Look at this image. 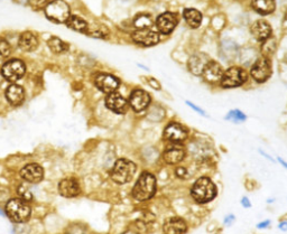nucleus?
<instances>
[{
  "instance_id": "f257e3e1",
  "label": "nucleus",
  "mask_w": 287,
  "mask_h": 234,
  "mask_svg": "<svg viewBox=\"0 0 287 234\" xmlns=\"http://www.w3.org/2000/svg\"><path fill=\"white\" fill-rule=\"evenodd\" d=\"M156 192V179L150 172H143L132 188V197L136 201L144 202L152 199Z\"/></svg>"
},
{
  "instance_id": "f03ea898",
  "label": "nucleus",
  "mask_w": 287,
  "mask_h": 234,
  "mask_svg": "<svg viewBox=\"0 0 287 234\" xmlns=\"http://www.w3.org/2000/svg\"><path fill=\"white\" fill-rule=\"evenodd\" d=\"M191 194L197 203H207L217 195V187L210 178L201 177L193 185Z\"/></svg>"
},
{
  "instance_id": "7ed1b4c3",
  "label": "nucleus",
  "mask_w": 287,
  "mask_h": 234,
  "mask_svg": "<svg viewBox=\"0 0 287 234\" xmlns=\"http://www.w3.org/2000/svg\"><path fill=\"white\" fill-rule=\"evenodd\" d=\"M5 211L7 217L16 223L27 222L31 217L30 205L21 199H13L7 202Z\"/></svg>"
},
{
  "instance_id": "20e7f679",
  "label": "nucleus",
  "mask_w": 287,
  "mask_h": 234,
  "mask_svg": "<svg viewBox=\"0 0 287 234\" xmlns=\"http://www.w3.org/2000/svg\"><path fill=\"white\" fill-rule=\"evenodd\" d=\"M136 172V165L132 161L121 158L118 159L111 171V178L117 184H126L129 183L134 177Z\"/></svg>"
},
{
  "instance_id": "39448f33",
  "label": "nucleus",
  "mask_w": 287,
  "mask_h": 234,
  "mask_svg": "<svg viewBox=\"0 0 287 234\" xmlns=\"http://www.w3.org/2000/svg\"><path fill=\"white\" fill-rule=\"evenodd\" d=\"M45 15L49 20L57 24L66 23L70 15V7L63 0H53L45 7Z\"/></svg>"
},
{
  "instance_id": "423d86ee",
  "label": "nucleus",
  "mask_w": 287,
  "mask_h": 234,
  "mask_svg": "<svg viewBox=\"0 0 287 234\" xmlns=\"http://www.w3.org/2000/svg\"><path fill=\"white\" fill-rule=\"evenodd\" d=\"M248 78V74L247 72L241 67L233 66L228 68L222 75L221 78V85L224 89H233L238 88V86L242 85Z\"/></svg>"
},
{
  "instance_id": "0eeeda50",
  "label": "nucleus",
  "mask_w": 287,
  "mask_h": 234,
  "mask_svg": "<svg viewBox=\"0 0 287 234\" xmlns=\"http://www.w3.org/2000/svg\"><path fill=\"white\" fill-rule=\"evenodd\" d=\"M25 74V64L20 60H10L2 66V75L7 81L16 82Z\"/></svg>"
},
{
  "instance_id": "6e6552de",
  "label": "nucleus",
  "mask_w": 287,
  "mask_h": 234,
  "mask_svg": "<svg viewBox=\"0 0 287 234\" xmlns=\"http://www.w3.org/2000/svg\"><path fill=\"white\" fill-rule=\"evenodd\" d=\"M271 75V62L265 57L258 59L256 62L254 63L253 67H251V77L255 81L263 83L266 82Z\"/></svg>"
},
{
  "instance_id": "1a4fd4ad",
  "label": "nucleus",
  "mask_w": 287,
  "mask_h": 234,
  "mask_svg": "<svg viewBox=\"0 0 287 234\" xmlns=\"http://www.w3.org/2000/svg\"><path fill=\"white\" fill-rule=\"evenodd\" d=\"M106 106L112 112L118 114H124L128 110V102L123 95L117 92L109 93L106 99Z\"/></svg>"
},
{
  "instance_id": "9d476101",
  "label": "nucleus",
  "mask_w": 287,
  "mask_h": 234,
  "mask_svg": "<svg viewBox=\"0 0 287 234\" xmlns=\"http://www.w3.org/2000/svg\"><path fill=\"white\" fill-rule=\"evenodd\" d=\"M150 103V95L144 90H135L129 98V104L136 112H141L147 109Z\"/></svg>"
},
{
  "instance_id": "9b49d317",
  "label": "nucleus",
  "mask_w": 287,
  "mask_h": 234,
  "mask_svg": "<svg viewBox=\"0 0 287 234\" xmlns=\"http://www.w3.org/2000/svg\"><path fill=\"white\" fill-rule=\"evenodd\" d=\"M120 82L116 77L111 74H99L96 78V86L100 91L105 93L116 92V90L119 88Z\"/></svg>"
},
{
  "instance_id": "f8f14e48",
  "label": "nucleus",
  "mask_w": 287,
  "mask_h": 234,
  "mask_svg": "<svg viewBox=\"0 0 287 234\" xmlns=\"http://www.w3.org/2000/svg\"><path fill=\"white\" fill-rule=\"evenodd\" d=\"M164 137L172 142H182L188 138V131H186V129L179 124L171 122V124L165 128Z\"/></svg>"
},
{
  "instance_id": "ddd939ff",
  "label": "nucleus",
  "mask_w": 287,
  "mask_h": 234,
  "mask_svg": "<svg viewBox=\"0 0 287 234\" xmlns=\"http://www.w3.org/2000/svg\"><path fill=\"white\" fill-rule=\"evenodd\" d=\"M177 25L176 15L172 13H164L159 16L156 20V27L159 33L167 35L174 31Z\"/></svg>"
},
{
  "instance_id": "4468645a",
  "label": "nucleus",
  "mask_w": 287,
  "mask_h": 234,
  "mask_svg": "<svg viewBox=\"0 0 287 234\" xmlns=\"http://www.w3.org/2000/svg\"><path fill=\"white\" fill-rule=\"evenodd\" d=\"M132 39H134L135 43L142 46H154L159 43V36L156 31L145 28V30L135 31L134 35H132Z\"/></svg>"
},
{
  "instance_id": "2eb2a0df",
  "label": "nucleus",
  "mask_w": 287,
  "mask_h": 234,
  "mask_svg": "<svg viewBox=\"0 0 287 234\" xmlns=\"http://www.w3.org/2000/svg\"><path fill=\"white\" fill-rule=\"evenodd\" d=\"M20 176L24 181L36 184V183L41 182L44 177V171L37 164H30L21 169Z\"/></svg>"
},
{
  "instance_id": "dca6fc26",
  "label": "nucleus",
  "mask_w": 287,
  "mask_h": 234,
  "mask_svg": "<svg viewBox=\"0 0 287 234\" xmlns=\"http://www.w3.org/2000/svg\"><path fill=\"white\" fill-rule=\"evenodd\" d=\"M202 75L204 80L209 82V83H218V82L221 81L223 71H222V67L218 62L209 61L206 67H204Z\"/></svg>"
},
{
  "instance_id": "f3484780",
  "label": "nucleus",
  "mask_w": 287,
  "mask_h": 234,
  "mask_svg": "<svg viewBox=\"0 0 287 234\" xmlns=\"http://www.w3.org/2000/svg\"><path fill=\"white\" fill-rule=\"evenodd\" d=\"M59 192L64 197H77L81 193V188L77 179L65 178L60 182Z\"/></svg>"
},
{
  "instance_id": "a211bd4d",
  "label": "nucleus",
  "mask_w": 287,
  "mask_h": 234,
  "mask_svg": "<svg viewBox=\"0 0 287 234\" xmlns=\"http://www.w3.org/2000/svg\"><path fill=\"white\" fill-rule=\"evenodd\" d=\"M186 230H188V225L185 221L179 218H168L163 226L164 234H184Z\"/></svg>"
},
{
  "instance_id": "6ab92c4d",
  "label": "nucleus",
  "mask_w": 287,
  "mask_h": 234,
  "mask_svg": "<svg viewBox=\"0 0 287 234\" xmlns=\"http://www.w3.org/2000/svg\"><path fill=\"white\" fill-rule=\"evenodd\" d=\"M251 34L257 41H266L271 37V27L267 21L265 20H257L256 23H254L251 26Z\"/></svg>"
},
{
  "instance_id": "aec40b11",
  "label": "nucleus",
  "mask_w": 287,
  "mask_h": 234,
  "mask_svg": "<svg viewBox=\"0 0 287 234\" xmlns=\"http://www.w3.org/2000/svg\"><path fill=\"white\" fill-rule=\"evenodd\" d=\"M209 59L206 54H195L189 61V70L194 75H201L203 73V70L209 62Z\"/></svg>"
},
{
  "instance_id": "412c9836",
  "label": "nucleus",
  "mask_w": 287,
  "mask_h": 234,
  "mask_svg": "<svg viewBox=\"0 0 287 234\" xmlns=\"http://www.w3.org/2000/svg\"><path fill=\"white\" fill-rule=\"evenodd\" d=\"M164 160L170 165H175L181 163L185 157V150L182 146H172L165 150Z\"/></svg>"
},
{
  "instance_id": "4be33fe9",
  "label": "nucleus",
  "mask_w": 287,
  "mask_h": 234,
  "mask_svg": "<svg viewBox=\"0 0 287 234\" xmlns=\"http://www.w3.org/2000/svg\"><path fill=\"white\" fill-rule=\"evenodd\" d=\"M6 98L12 106H20L25 99L24 89L18 84H12L7 89Z\"/></svg>"
},
{
  "instance_id": "5701e85b",
  "label": "nucleus",
  "mask_w": 287,
  "mask_h": 234,
  "mask_svg": "<svg viewBox=\"0 0 287 234\" xmlns=\"http://www.w3.org/2000/svg\"><path fill=\"white\" fill-rule=\"evenodd\" d=\"M18 44H19V47L25 50V52H33L38 46V38L31 31H26V33L20 35Z\"/></svg>"
},
{
  "instance_id": "b1692460",
  "label": "nucleus",
  "mask_w": 287,
  "mask_h": 234,
  "mask_svg": "<svg viewBox=\"0 0 287 234\" xmlns=\"http://www.w3.org/2000/svg\"><path fill=\"white\" fill-rule=\"evenodd\" d=\"M253 8L260 15H269L276 8L275 0H253Z\"/></svg>"
},
{
  "instance_id": "393cba45",
  "label": "nucleus",
  "mask_w": 287,
  "mask_h": 234,
  "mask_svg": "<svg viewBox=\"0 0 287 234\" xmlns=\"http://www.w3.org/2000/svg\"><path fill=\"white\" fill-rule=\"evenodd\" d=\"M221 56L225 61H232L238 56V46L235 44V42L225 39L221 43Z\"/></svg>"
},
{
  "instance_id": "a878e982",
  "label": "nucleus",
  "mask_w": 287,
  "mask_h": 234,
  "mask_svg": "<svg viewBox=\"0 0 287 234\" xmlns=\"http://www.w3.org/2000/svg\"><path fill=\"white\" fill-rule=\"evenodd\" d=\"M183 16H184V19L190 27L192 28H197L201 25V21H202V15L199 10L193 9V8H188L183 12Z\"/></svg>"
},
{
  "instance_id": "bb28decb",
  "label": "nucleus",
  "mask_w": 287,
  "mask_h": 234,
  "mask_svg": "<svg viewBox=\"0 0 287 234\" xmlns=\"http://www.w3.org/2000/svg\"><path fill=\"white\" fill-rule=\"evenodd\" d=\"M66 25L67 27L72 28V30L77 31H83V33H85V31L88 28L87 21L79 16H70L69 19L66 20Z\"/></svg>"
},
{
  "instance_id": "cd10ccee",
  "label": "nucleus",
  "mask_w": 287,
  "mask_h": 234,
  "mask_svg": "<svg viewBox=\"0 0 287 234\" xmlns=\"http://www.w3.org/2000/svg\"><path fill=\"white\" fill-rule=\"evenodd\" d=\"M48 44L49 49H51L53 53H56V54L65 53L67 48H69V46H67L65 42H63L62 39H60L57 37H52L48 41Z\"/></svg>"
},
{
  "instance_id": "c85d7f7f",
  "label": "nucleus",
  "mask_w": 287,
  "mask_h": 234,
  "mask_svg": "<svg viewBox=\"0 0 287 234\" xmlns=\"http://www.w3.org/2000/svg\"><path fill=\"white\" fill-rule=\"evenodd\" d=\"M85 33L96 38H105L108 33H109V31L102 25H93V26H89L88 25Z\"/></svg>"
},
{
  "instance_id": "c756f323",
  "label": "nucleus",
  "mask_w": 287,
  "mask_h": 234,
  "mask_svg": "<svg viewBox=\"0 0 287 234\" xmlns=\"http://www.w3.org/2000/svg\"><path fill=\"white\" fill-rule=\"evenodd\" d=\"M239 57H240V62L242 64H245V65H250L251 63L256 62V57H257L256 50L253 48H245L240 52Z\"/></svg>"
},
{
  "instance_id": "7c9ffc66",
  "label": "nucleus",
  "mask_w": 287,
  "mask_h": 234,
  "mask_svg": "<svg viewBox=\"0 0 287 234\" xmlns=\"http://www.w3.org/2000/svg\"><path fill=\"white\" fill-rule=\"evenodd\" d=\"M228 121H231V122H235V124H241L247 119L246 114L242 112V111L240 110H231L230 112L227 114V117H225Z\"/></svg>"
},
{
  "instance_id": "2f4dec72",
  "label": "nucleus",
  "mask_w": 287,
  "mask_h": 234,
  "mask_svg": "<svg viewBox=\"0 0 287 234\" xmlns=\"http://www.w3.org/2000/svg\"><path fill=\"white\" fill-rule=\"evenodd\" d=\"M165 117V110L159 106H154L150 108L148 118L153 121H160Z\"/></svg>"
},
{
  "instance_id": "473e14b6",
  "label": "nucleus",
  "mask_w": 287,
  "mask_h": 234,
  "mask_svg": "<svg viewBox=\"0 0 287 234\" xmlns=\"http://www.w3.org/2000/svg\"><path fill=\"white\" fill-rule=\"evenodd\" d=\"M150 24H152V20H150V17L148 15H138L135 19V26L138 27L139 30L148 28Z\"/></svg>"
},
{
  "instance_id": "72a5a7b5",
  "label": "nucleus",
  "mask_w": 287,
  "mask_h": 234,
  "mask_svg": "<svg viewBox=\"0 0 287 234\" xmlns=\"http://www.w3.org/2000/svg\"><path fill=\"white\" fill-rule=\"evenodd\" d=\"M10 52H12V48H10L9 43L6 39L0 37V60L8 57Z\"/></svg>"
},
{
  "instance_id": "f704fd0d",
  "label": "nucleus",
  "mask_w": 287,
  "mask_h": 234,
  "mask_svg": "<svg viewBox=\"0 0 287 234\" xmlns=\"http://www.w3.org/2000/svg\"><path fill=\"white\" fill-rule=\"evenodd\" d=\"M269 39V38H268ZM268 39H266V43H265V45H264V53L265 54H272L274 53V49H275V44H274V41H272V39H271V41H268Z\"/></svg>"
},
{
  "instance_id": "c9c22d12",
  "label": "nucleus",
  "mask_w": 287,
  "mask_h": 234,
  "mask_svg": "<svg viewBox=\"0 0 287 234\" xmlns=\"http://www.w3.org/2000/svg\"><path fill=\"white\" fill-rule=\"evenodd\" d=\"M28 2L34 9H41L46 7V0H28Z\"/></svg>"
},
{
  "instance_id": "e433bc0d",
  "label": "nucleus",
  "mask_w": 287,
  "mask_h": 234,
  "mask_svg": "<svg viewBox=\"0 0 287 234\" xmlns=\"http://www.w3.org/2000/svg\"><path fill=\"white\" fill-rule=\"evenodd\" d=\"M186 103H188V106L190 107V108H192L193 110H195L197 113H200V114H202V116H206V112H204V111L201 109V108H199V107H196L195 104H193V103H191L190 102V101H186Z\"/></svg>"
},
{
  "instance_id": "4c0bfd02",
  "label": "nucleus",
  "mask_w": 287,
  "mask_h": 234,
  "mask_svg": "<svg viewBox=\"0 0 287 234\" xmlns=\"http://www.w3.org/2000/svg\"><path fill=\"white\" fill-rule=\"evenodd\" d=\"M148 84L155 90H159L160 89V84L155 80V78H150L148 80Z\"/></svg>"
},
{
  "instance_id": "58836bf2",
  "label": "nucleus",
  "mask_w": 287,
  "mask_h": 234,
  "mask_svg": "<svg viewBox=\"0 0 287 234\" xmlns=\"http://www.w3.org/2000/svg\"><path fill=\"white\" fill-rule=\"evenodd\" d=\"M186 174H188V172H186V169L185 168L178 167L176 169V176H178L179 178H185L186 177Z\"/></svg>"
},
{
  "instance_id": "ea45409f",
  "label": "nucleus",
  "mask_w": 287,
  "mask_h": 234,
  "mask_svg": "<svg viewBox=\"0 0 287 234\" xmlns=\"http://www.w3.org/2000/svg\"><path fill=\"white\" fill-rule=\"evenodd\" d=\"M241 204H242V206H243V207H246V208H249V207H251L250 202H249V200H248V199H247V197H243L242 201H241Z\"/></svg>"
},
{
  "instance_id": "a19ab883",
  "label": "nucleus",
  "mask_w": 287,
  "mask_h": 234,
  "mask_svg": "<svg viewBox=\"0 0 287 234\" xmlns=\"http://www.w3.org/2000/svg\"><path fill=\"white\" fill-rule=\"evenodd\" d=\"M233 221H235V217H233V215H230V217H227V218H225L224 223H225V224H229V225H230V224H231V222H233Z\"/></svg>"
},
{
  "instance_id": "79ce46f5",
  "label": "nucleus",
  "mask_w": 287,
  "mask_h": 234,
  "mask_svg": "<svg viewBox=\"0 0 287 234\" xmlns=\"http://www.w3.org/2000/svg\"><path fill=\"white\" fill-rule=\"evenodd\" d=\"M271 224V221H266V222H261L258 224V228L259 229H264V228H267V226Z\"/></svg>"
},
{
  "instance_id": "37998d69",
  "label": "nucleus",
  "mask_w": 287,
  "mask_h": 234,
  "mask_svg": "<svg viewBox=\"0 0 287 234\" xmlns=\"http://www.w3.org/2000/svg\"><path fill=\"white\" fill-rule=\"evenodd\" d=\"M279 229L283 230V231H287V222H283L279 224Z\"/></svg>"
},
{
  "instance_id": "c03bdc74",
  "label": "nucleus",
  "mask_w": 287,
  "mask_h": 234,
  "mask_svg": "<svg viewBox=\"0 0 287 234\" xmlns=\"http://www.w3.org/2000/svg\"><path fill=\"white\" fill-rule=\"evenodd\" d=\"M279 161H281V164L283 165V166H284L286 169H287V163H285L284 160H282V159H279Z\"/></svg>"
},
{
  "instance_id": "a18cd8bd",
  "label": "nucleus",
  "mask_w": 287,
  "mask_h": 234,
  "mask_svg": "<svg viewBox=\"0 0 287 234\" xmlns=\"http://www.w3.org/2000/svg\"><path fill=\"white\" fill-rule=\"evenodd\" d=\"M124 234H137V233H135V232H132V231H127V232H125Z\"/></svg>"
},
{
  "instance_id": "49530a36",
  "label": "nucleus",
  "mask_w": 287,
  "mask_h": 234,
  "mask_svg": "<svg viewBox=\"0 0 287 234\" xmlns=\"http://www.w3.org/2000/svg\"><path fill=\"white\" fill-rule=\"evenodd\" d=\"M17 1H18V2H23V3H24V2H27L28 0H17Z\"/></svg>"
},
{
  "instance_id": "de8ad7c7",
  "label": "nucleus",
  "mask_w": 287,
  "mask_h": 234,
  "mask_svg": "<svg viewBox=\"0 0 287 234\" xmlns=\"http://www.w3.org/2000/svg\"><path fill=\"white\" fill-rule=\"evenodd\" d=\"M285 24H287V13H286V15H285Z\"/></svg>"
},
{
  "instance_id": "09e8293b",
  "label": "nucleus",
  "mask_w": 287,
  "mask_h": 234,
  "mask_svg": "<svg viewBox=\"0 0 287 234\" xmlns=\"http://www.w3.org/2000/svg\"><path fill=\"white\" fill-rule=\"evenodd\" d=\"M0 215H3V213H2V212H1V211H0Z\"/></svg>"
}]
</instances>
